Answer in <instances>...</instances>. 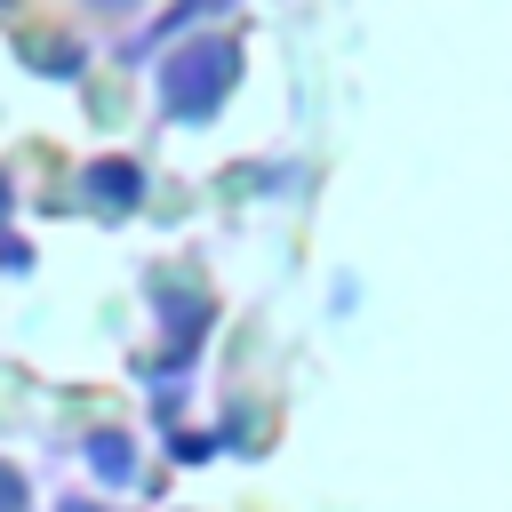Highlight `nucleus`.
I'll list each match as a JSON object with an SVG mask.
<instances>
[{
    "instance_id": "3",
    "label": "nucleus",
    "mask_w": 512,
    "mask_h": 512,
    "mask_svg": "<svg viewBox=\"0 0 512 512\" xmlns=\"http://www.w3.org/2000/svg\"><path fill=\"white\" fill-rule=\"evenodd\" d=\"M88 472H96V480H128V472H136L128 432H96V440H88Z\"/></svg>"
},
{
    "instance_id": "1",
    "label": "nucleus",
    "mask_w": 512,
    "mask_h": 512,
    "mask_svg": "<svg viewBox=\"0 0 512 512\" xmlns=\"http://www.w3.org/2000/svg\"><path fill=\"white\" fill-rule=\"evenodd\" d=\"M232 72H240V48L232 40H192L160 64V112L168 120H208L224 96H232Z\"/></svg>"
},
{
    "instance_id": "5",
    "label": "nucleus",
    "mask_w": 512,
    "mask_h": 512,
    "mask_svg": "<svg viewBox=\"0 0 512 512\" xmlns=\"http://www.w3.org/2000/svg\"><path fill=\"white\" fill-rule=\"evenodd\" d=\"M8 208H16V200H8V176H0V224H8Z\"/></svg>"
},
{
    "instance_id": "4",
    "label": "nucleus",
    "mask_w": 512,
    "mask_h": 512,
    "mask_svg": "<svg viewBox=\"0 0 512 512\" xmlns=\"http://www.w3.org/2000/svg\"><path fill=\"white\" fill-rule=\"evenodd\" d=\"M24 504H32V488H24V472L0 456V512H24Z\"/></svg>"
},
{
    "instance_id": "2",
    "label": "nucleus",
    "mask_w": 512,
    "mask_h": 512,
    "mask_svg": "<svg viewBox=\"0 0 512 512\" xmlns=\"http://www.w3.org/2000/svg\"><path fill=\"white\" fill-rule=\"evenodd\" d=\"M136 192H144V168H136V160H96V168H88V200H96V208L120 216V208H136Z\"/></svg>"
}]
</instances>
